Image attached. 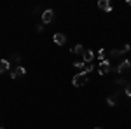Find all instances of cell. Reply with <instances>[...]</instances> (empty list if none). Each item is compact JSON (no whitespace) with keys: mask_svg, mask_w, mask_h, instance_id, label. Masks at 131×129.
Masks as SVG:
<instances>
[{"mask_svg":"<svg viewBox=\"0 0 131 129\" xmlns=\"http://www.w3.org/2000/svg\"><path fill=\"white\" fill-rule=\"evenodd\" d=\"M86 82H88V73H84V72L75 73V75H73V79H72V84H73L75 87H82Z\"/></svg>","mask_w":131,"mask_h":129,"instance_id":"cell-1","label":"cell"},{"mask_svg":"<svg viewBox=\"0 0 131 129\" xmlns=\"http://www.w3.org/2000/svg\"><path fill=\"white\" fill-rule=\"evenodd\" d=\"M52 19H54V10L52 9H46L44 12H42V23H44V25L51 23Z\"/></svg>","mask_w":131,"mask_h":129,"instance_id":"cell-2","label":"cell"},{"mask_svg":"<svg viewBox=\"0 0 131 129\" xmlns=\"http://www.w3.org/2000/svg\"><path fill=\"white\" fill-rule=\"evenodd\" d=\"M98 72H100V75L108 73V72H110V61H108V60H103L100 63V66H98Z\"/></svg>","mask_w":131,"mask_h":129,"instance_id":"cell-3","label":"cell"},{"mask_svg":"<svg viewBox=\"0 0 131 129\" xmlns=\"http://www.w3.org/2000/svg\"><path fill=\"white\" fill-rule=\"evenodd\" d=\"M25 73H26V68H23V66H19V65H18V66H16V70H12V72H10V77H12V79H18V77L25 75Z\"/></svg>","mask_w":131,"mask_h":129,"instance_id":"cell-4","label":"cell"},{"mask_svg":"<svg viewBox=\"0 0 131 129\" xmlns=\"http://www.w3.org/2000/svg\"><path fill=\"white\" fill-rule=\"evenodd\" d=\"M52 40H54V44H56V45H63V44L67 42V37H65L63 33H54Z\"/></svg>","mask_w":131,"mask_h":129,"instance_id":"cell-5","label":"cell"},{"mask_svg":"<svg viewBox=\"0 0 131 129\" xmlns=\"http://www.w3.org/2000/svg\"><path fill=\"white\" fill-rule=\"evenodd\" d=\"M93 58H94V52H93L91 49H86V51H84V54H82V61H84V63H91V60H93Z\"/></svg>","mask_w":131,"mask_h":129,"instance_id":"cell-6","label":"cell"},{"mask_svg":"<svg viewBox=\"0 0 131 129\" xmlns=\"http://www.w3.org/2000/svg\"><path fill=\"white\" fill-rule=\"evenodd\" d=\"M98 7L103 9V10H107V12H110L112 10V4L108 2V0H100V2H98Z\"/></svg>","mask_w":131,"mask_h":129,"instance_id":"cell-7","label":"cell"},{"mask_svg":"<svg viewBox=\"0 0 131 129\" xmlns=\"http://www.w3.org/2000/svg\"><path fill=\"white\" fill-rule=\"evenodd\" d=\"M10 68V61L7 60H0V73H5V72H9Z\"/></svg>","mask_w":131,"mask_h":129,"instance_id":"cell-8","label":"cell"},{"mask_svg":"<svg viewBox=\"0 0 131 129\" xmlns=\"http://www.w3.org/2000/svg\"><path fill=\"white\" fill-rule=\"evenodd\" d=\"M131 66V61H128V60H124L121 63V65H119V66H117V72H126V70L129 68Z\"/></svg>","mask_w":131,"mask_h":129,"instance_id":"cell-9","label":"cell"},{"mask_svg":"<svg viewBox=\"0 0 131 129\" xmlns=\"http://www.w3.org/2000/svg\"><path fill=\"white\" fill-rule=\"evenodd\" d=\"M84 47H82L81 44H77V45H75V47H72V52H75V54H84Z\"/></svg>","mask_w":131,"mask_h":129,"instance_id":"cell-10","label":"cell"},{"mask_svg":"<svg viewBox=\"0 0 131 129\" xmlns=\"http://www.w3.org/2000/svg\"><path fill=\"white\" fill-rule=\"evenodd\" d=\"M107 103H108L110 107H114V105L117 103V94H112V96H108V98H107Z\"/></svg>","mask_w":131,"mask_h":129,"instance_id":"cell-11","label":"cell"},{"mask_svg":"<svg viewBox=\"0 0 131 129\" xmlns=\"http://www.w3.org/2000/svg\"><path fill=\"white\" fill-rule=\"evenodd\" d=\"M73 66H75L77 70H82V72H84V68H86V63H84V61H77V63H73Z\"/></svg>","mask_w":131,"mask_h":129,"instance_id":"cell-12","label":"cell"},{"mask_svg":"<svg viewBox=\"0 0 131 129\" xmlns=\"http://www.w3.org/2000/svg\"><path fill=\"white\" fill-rule=\"evenodd\" d=\"M91 70H94V66L91 63H86V68H84V73H91Z\"/></svg>","mask_w":131,"mask_h":129,"instance_id":"cell-13","label":"cell"},{"mask_svg":"<svg viewBox=\"0 0 131 129\" xmlns=\"http://www.w3.org/2000/svg\"><path fill=\"white\" fill-rule=\"evenodd\" d=\"M12 61H14V63H19L21 56H19V54H12Z\"/></svg>","mask_w":131,"mask_h":129,"instance_id":"cell-14","label":"cell"},{"mask_svg":"<svg viewBox=\"0 0 131 129\" xmlns=\"http://www.w3.org/2000/svg\"><path fill=\"white\" fill-rule=\"evenodd\" d=\"M126 96H128V98H131V84H128V86H126Z\"/></svg>","mask_w":131,"mask_h":129,"instance_id":"cell-15","label":"cell"},{"mask_svg":"<svg viewBox=\"0 0 131 129\" xmlns=\"http://www.w3.org/2000/svg\"><path fill=\"white\" fill-rule=\"evenodd\" d=\"M98 58H100L101 61L105 60V51H103V49H100V52H98Z\"/></svg>","mask_w":131,"mask_h":129,"instance_id":"cell-16","label":"cell"},{"mask_svg":"<svg viewBox=\"0 0 131 129\" xmlns=\"http://www.w3.org/2000/svg\"><path fill=\"white\" fill-rule=\"evenodd\" d=\"M115 84H121V86H122V84H126V80H124V79H117V82H115Z\"/></svg>","mask_w":131,"mask_h":129,"instance_id":"cell-17","label":"cell"},{"mask_svg":"<svg viewBox=\"0 0 131 129\" xmlns=\"http://www.w3.org/2000/svg\"><path fill=\"white\" fill-rule=\"evenodd\" d=\"M129 49H131V47H129V45H128V44H126V45L122 47V51H124V52H128V51H129Z\"/></svg>","mask_w":131,"mask_h":129,"instance_id":"cell-18","label":"cell"},{"mask_svg":"<svg viewBox=\"0 0 131 129\" xmlns=\"http://www.w3.org/2000/svg\"><path fill=\"white\" fill-rule=\"evenodd\" d=\"M126 4H128V5H129V7H131V0H126Z\"/></svg>","mask_w":131,"mask_h":129,"instance_id":"cell-19","label":"cell"},{"mask_svg":"<svg viewBox=\"0 0 131 129\" xmlns=\"http://www.w3.org/2000/svg\"><path fill=\"white\" fill-rule=\"evenodd\" d=\"M0 129H4V126H0Z\"/></svg>","mask_w":131,"mask_h":129,"instance_id":"cell-20","label":"cell"},{"mask_svg":"<svg viewBox=\"0 0 131 129\" xmlns=\"http://www.w3.org/2000/svg\"><path fill=\"white\" fill-rule=\"evenodd\" d=\"M96 129H103V127H96Z\"/></svg>","mask_w":131,"mask_h":129,"instance_id":"cell-21","label":"cell"}]
</instances>
